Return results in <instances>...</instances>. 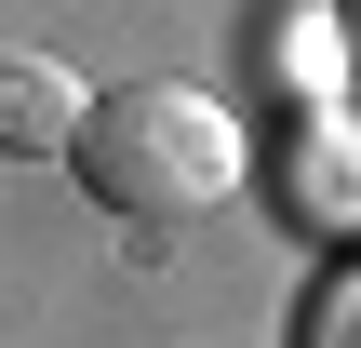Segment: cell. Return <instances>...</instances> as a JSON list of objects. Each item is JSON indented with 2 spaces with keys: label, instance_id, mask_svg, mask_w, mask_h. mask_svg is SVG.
<instances>
[{
  "label": "cell",
  "instance_id": "obj_1",
  "mask_svg": "<svg viewBox=\"0 0 361 348\" xmlns=\"http://www.w3.org/2000/svg\"><path fill=\"white\" fill-rule=\"evenodd\" d=\"M67 174H80L94 215H121V228H188V215L241 201L255 148H241V107H228V94H201V80H121V94H94Z\"/></svg>",
  "mask_w": 361,
  "mask_h": 348
},
{
  "label": "cell",
  "instance_id": "obj_2",
  "mask_svg": "<svg viewBox=\"0 0 361 348\" xmlns=\"http://www.w3.org/2000/svg\"><path fill=\"white\" fill-rule=\"evenodd\" d=\"M281 215L295 228H361V121L295 107V134H281Z\"/></svg>",
  "mask_w": 361,
  "mask_h": 348
},
{
  "label": "cell",
  "instance_id": "obj_3",
  "mask_svg": "<svg viewBox=\"0 0 361 348\" xmlns=\"http://www.w3.org/2000/svg\"><path fill=\"white\" fill-rule=\"evenodd\" d=\"M80 121H94V94L54 54H0V161H67Z\"/></svg>",
  "mask_w": 361,
  "mask_h": 348
},
{
  "label": "cell",
  "instance_id": "obj_4",
  "mask_svg": "<svg viewBox=\"0 0 361 348\" xmlns=\"http://www.w3.org/2000/svg\"><path fill=\"white\" fill-rule=\"evenodd\" d=\"M335 67H348L335 0H322V13H281V94H295V107H322V94H335Z\"/></svg>",
  "mask_w": 361,
  "mask_h": 348
},
{
  "label": "cell",
  "instance_id": "obj_5",
  "mask_svg": "<svg viewBox=\"0 0 361 348\" xmlns=\"http://www.w3.org/2000/svg\"><path fill=\"white\" fill-rule=\"evenodd\" d=\"M295 348H361V255H335L295 308Z\"/></svg>",
  "mask_w": 361,
  "mask_h": 348
},
{
  "label": "cell",
  "instance_id": "obj_6",
  "mask_svg": "<svg viewBox=\"0 0 361 348\" xmlns=\"http://www.w3.org/2000/svg\"><path fill=\"white\" fill-rule=\"evenodd\" d=\"M335 40H348V67H361V0H335Z\"/></svg>",
  "mask_w": 361,
  "mask_h": 348
}]
</instances>
